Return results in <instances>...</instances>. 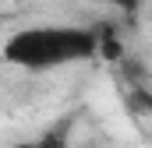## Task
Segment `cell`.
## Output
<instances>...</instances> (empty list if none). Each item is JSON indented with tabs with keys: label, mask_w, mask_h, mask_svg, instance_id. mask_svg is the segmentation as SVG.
Returning <instances> with one entry per match:
<instances>
[{
	"label": "cell",
	"mask_w": 152,
	"mask_h": 148,
	"mask_svg": "<svg viewBox=\"0 0 152 148\" xmlns=\"http://www.w3.org/2000/svg\"><path fill=\"white\" fill-rule=\"evenodd\" d=\"M99 36L78 25H36L21 28L4 42V60L25 71H50L96 57Z\"/></svg>",
	"instance_id": "1"
},
{
	"label": "cell",
	"mask_w": 152,
	"mask_h": 148,
	"mask_svg": "<svg viewBox=\"0 0 152 148\" xmlns=\"http://www.w3.org/2000/svg\"><path fill=\"white\" fill-rule=\"evenodd\" d=\"M113 7H120V11H127V14H134L138 7H142V0H110Z\"/></svg>",
	"instance_id": "3"
},
{
	"label": "cell",
	"mask_w": 152,
	"mask_h": 148,
	"mask_svg": "<svg viewBox=\"0 0 152 148\" xmlns=\"http://www.w3.org/2000/svg\"><path fill=\"white\" fill-rule=\"evenodd\" d=\"M14 148H67L57 134H50V138H39V141H25V145H14Z\"/></svg>",
	"instance_id": "2"
}]
</instances>
